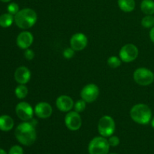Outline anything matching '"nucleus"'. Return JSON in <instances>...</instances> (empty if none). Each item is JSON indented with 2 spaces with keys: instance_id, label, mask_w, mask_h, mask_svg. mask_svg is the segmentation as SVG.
Instances as JSON below:
<instances>
[{
  "instance_id": "1",
  "label": "nucleus",
  "mask_w": 154,
  "mask_h": 154,
  "mask_svg": "<svg viewBox=\"0 0 154 154\" xmlns=\"http://www.w3.org/2000/svg\"><path fill=\"white\" fill-rule=\"evenodd\" d=\"M17 140L24 146H30L35 143L37 138L35 128L29 121H24L17 126L14 132Z\"/></svg>"
},
{
  "instance_id": "2",
  "label": "nucleus",
  "mask_w": 154,
  "mask_h": 154,
  "mask_svg": "<svg viewBox=\"0 0 154 154\" xmlns=\"http://www.w3.org/2000/svg\"><path fill=\"white\" fill-rule=\"evenodd\" d=\"M37 18L36 12L33 9L26 8L20 10L14 15V23L20 29H28L35 24Z\"/></svg>"
},
{
  "instance_id": "3",
  "label": "nucleus",
  "mask_w": 154,
  "mask_h": 154,
  "mask_svg": "<svg viewBox=\"0 0 154 154\" xmlns=\"http://www.w3.org/2000/svg\"><path fill=\"white\" fill-rule=\"evenodd\" d=\"M130 117L135 123L141 125H147L152 120V111L145 104H137L130 110Z\"/></svg>"
},
{
  "instance_id": "4",
  "label": "nucleus",
  "mask_w": 154,
  "mask_h": 154,
  "mask_svg": "<svg viewBox=\"0 0 154 154\" xmlns=\"http://www.w3.org/2000/svg\"><path fill=\"white\" fill-rule=\"evenodd\" d=\"M109 150L108 139L102 136L93 138L88 146L89 154H108Z\"/></svg>"
},
{
  "instance_id": "5",
  "label": "nucleus",
  "mask_w": 154,
  "mask_h": 154,
  "mask_svg": "<svg viewBox=\"0 0 154 154\" xmlns=\"http://www.w3.org/2000/svg\"><path fill=\"white\" fill-rule=\"evenodd\" d=\"M116 125L114 119L108 115L101 117L98 123V131L101 136L110 137L113 135L115 131Z\"/></svg>"
},
{
  "instance_id": "6",
  "label": "nucleus",
  "mask_w": 154,
  "mask_h": 154,
  "mask_svg": "<svg viewBox=\"0 0 154 154\" xmlns=\"http://www.w3.org/2000/svg\"><path fill=\"white\" fill-rule=\"evenodd\" d=\"M134 81L141 86L150 85L154 81V73L147 68H138L133 73Z\"/></svg>"
},
{
  "instance_id": "7",
  "label": "nucleus",
  "mask_w": 154,
  "mask_h": 154,
  "mask_svg": "<svg viewBox=\"0 0 154 154\" xmlns=\"http://www.w3.org/2000/svg\"><path fill=\"white\" fill-rule=\"evenodd\" d=\"M119 55L123 62L131 63L136 60L138 57V49L133 44H127L122 47Z\"/></svg>"
},
{
  "instance_id": "8",
  "label": "nucleus",
  "mask_w": 154,
  "mask_h": 154,
  "mask_svg": "<svg viewBox=\"0 0 154 154\" xmlns=\"http://www.w3.org/2000/svg\"><path fill=\"white\" fill-rule=\"evenodd\" d=\"M17 116L23 121H29L33 118L34 109L31 105L26 102H21L17 105L15 108Z\"/></svg>"
},
{
  "instance_id": "9",
  "label": "nucleus",
  "mask_w": 154,
  "mask_h": 154,
  "mask_svg": "<svg viewBox=\"0 0 154 154\" xmlns=\"http://www.w3.org/2000/svg\"><path fill=\"white\" fill-rule=\"evenodd\" d=\"M99 88L94 84H87L81 92V99L87 103H92L95 102L99 97Z\"/></svg>"
},
{
  "instance_id": "10",
  "label": "nucleus",
  "mask_w": 154,
  "mask_h": 154,
  "mask_svg": "<svg viewBox=\"0 0 154 154\" xmlns=\"http://www.w3.org/2000/svg\"><path fill=\"white\" fill-rule=\"evenodd\" d=\"M65 124L71 131L80 129L82 125V119L79 113L76 111H69L65 117Z\"/></svg>"
},
{
  "instance_id": "11",
  "label": "nucleus",
  "mask_w": 154,
  "mask_h": 154,
  "mask_svg": "<svg viewBox=\"0 0 154 154\" xmlns=\"http://www.w3.org/2000/svg\"><path fill=\"white\" fill-rule=\"evenodd\" d=\"M87 44L88 38L84 33H75L70 39V47L75 51H82L87 46Z\"/></svg>"
},
{
  "instance_id": "12",
  "label": "nucleus",
  "mask_w": 154,
  "mask_h": 154,
  "mask_svg": "<svg viewBox=\"0 0 154 154\" xmlns=\"http://www.w3.org/2000/svg\"><path fill=\"white\" fill-rule=\"evenodd\" d=\"M35 114L38 118L47 119L51 116L53 113V108L49 103L42 102L38 103L34 108Z\"/></svg>"
},
{
  "instance_id": "13",
  "label": "nucleus",
  "mask_w": 154,
  "mask_h": 154,
  "mask_svg": "<svg viewBox=\"0 0 154 154\" xmlns=\"http://www.w3.org/2000/svg\"><path fill=\"white\" fill-rule=\"evenodd\" d=\"M74 101L70 96L62 95L59 96L56 100V106L63 112H69L74 108Z\"/></svg>"
},
{
  "instance_id": "14",
  "label": "nucleus",
  "mask_w": 154,
  "mask_h": 154,
  "mask_svg": "<svg viewBox=\"0 0 154 154\" xmlns=\"http://www.w3.org/2000/svg\"><path fill=\"white\" fill-rule=\"evenodd\" d=\"M34 37L29 31H23L18 35L17 38V45L20 49H28L33 43Z\"/></svg>"
},
{
  "instance_id": "15",
  "label": "nucleus",
  "mask_w": 154,
  "mask_h": 154,
  "mask_svg": "<svg viewBox=\"0 0 154 154\" xmlns=\"http://www.w3.org/2000/svg\"><path fill=\"white\" fill-rule=\"evenodd\" d=\"M31 78V72L26 66L17 68L14 72V79L19 84H26Z\"/></svg>"
},
{
  "instance_id": "16",
  "label": "nucleus",
  "mask_w": 154,
  "mask_h": 154,
  "mask_svg": "<svg viewBox=\"0 0 154 154\" xmlns=\"http://www.w3.org/2000/svg\"><path fill=\"white\" fill-rule=\"evenodd\" d=\"M14 125V122L10 116H0V130L2 132H8L13 129Z\"/></svg>"
},
{
  "instance_id": "17",
  "label": "nucleus",
  "mask_w": 154,
  "mask_h": 154,
  "mask_svg": "<svg viewBox=\"0 0 154 154\" xmlns=\"http://www.w3.org/2000/svg\"><path fill=\"white\" fill-rule=\"evenodd\" d=\"M117 4L119 8L126 13L132 12L135 8V0H118Z\"/></svg>"
},
{
  "instance_id": "18",
  "label": "nucleus",
  "mask_w": 154,
  "mask_h": 154,
  "mask_svg": "<svg viewBox=\"0 0 154 154\" xmlns=\"http://www.w3.org/2000/svg\"><path fill=\"white\" fill-rule=\"evenodd\" d=\"M141 10L146 15H153L154 14L153 0H143L141 3Z\"/></svg>"
},
{
  "instance_id": "19",
  "label": "nucleus",
  "mask_w": 154,
  "mask_h": 154,
  "mask_svg": "<svg viewBox=\"0 0 154 154\" xmlns=\"http://www.w3.org/2000/svg\"><path fill=\"white\" fill-rule=\"evenodd\" d=\"M14 21V17L11 14H3L0 15V26L3 28H7L11 26Z\"/></svg>"
},
{
  "instance_id": "20",
  "label": "nucleus",
  "mask_w": 154,
  "mask_h": 154,
  "mask_svg": "<svg viewBox=\"0 0 154 154\" xmlns=\"http://www.w3.org/2000/svg\"><path fill=\"white\" fill-rule=\"evenodd\" d=\"M29 93L28 88L25 86V84H20L15 89V95L20 99H25Z\"/></svg>"
},
{
  "instance_id": "21",
  "label": "nucleus",
  "mask_w": 154,
  "mask_h": 154,
  "mask_svg": "<svg viewBox=\"0 0 154 154\" xmlns=\"http://www.w3.org/2000/svg\"><path fill=\"white\" fill-rule=\"evenodd\" d=\"M141 26L146 29H151L154 26V17L153 15H146L141 20Z\"/></svg>"
},
{
  "instance_id": "22",
  "label": "nucleus",
  "mask_w": 154,
  "mask_h": 154,
  "mask_svg": "<svg viewBox=\"0 0 154 154\" xmlns=\"http://www.w3.org/2000/svg\"><path fill=\"white\" fill-rule=\"evenodd\" d=\"M121 61L120 58L119 57H115V56H112V57H110L108 59V65L111 68H113V69H116V68L119 67L121 65Z\"/></svg>"
},
{
  "instance_id": "23",
  "label": "nucleus",
  "mask_w": 154,
  "mask_h": 154,
  "mask_svg": "<svg viewBox=\"0 0 154 154\" xmlns=\"http://www.w3.org/2000/svg\"><path fill=\"white\" fill-rule=\"evenodd\" d=\"M86 103L87 102L84 100H83L82 99L78 100L74 105V108H75V111L78 113H81L85 110L86 108Z\"/></svg>"
},
{
  "instance_id": "24",
  "label": "nucleus",
  "mask_w": 154,
  "mask_h": 154,
  "mask_svg": "<svg viewBox=\"0 0 154 154\" xmlns=\"http://www.w3.org/2000/svg\"><path fill=\"white\" fill-rule=\"evenodd\" d=\"M8 12L12 15H15L19 11V5L15 2H11L8 5L7 7Z\"/></svg>"
},
{
  "instance_id": "25",
  "label": "nucleus",
  "mask_w": 154,
  "mask_h": 154,
  "mask_svg": "<svg viewBox=\"0 0 154 154\" xmlns=\"http://www.w3.org/2000/svg\"><path fill=\"white\" fill-rule=\"evenodd\" d=\"M110 147H117L120 144V138L116 135H111L108 139Z\"/></svg>"
},
{
  "instance_id": "26",
  "label": "nucleus",
  "mask_w": 154,
  "mask_h": 154,
  "mask_svg": "<svg viewBox=\"0 0 154 154\" xmlns=\"http://www.w3.org/2000/svg\"><path fill=\"white\" fill-rule=\"evenodd\" d=\"M8 154H23V149L19 145H14L11 147Z\"/></svg>"
},
{
  "instance_id": "27",
  "label": "nucleus",
  "mask_w": 154,
  "mask_h": 154,
  "mask_svg": "<svg viewBox=\"0 0 154 154\" xmlns=\"http://www.w3.org/2000/svg\"><path fill=\"white\" fill-rule=\"evenodd\" d=\"M63 55L64 57V58L67 59V60H69V59L72 58L75 55V51L72 49V48H66V50H64L63 53Z\"/></svg>"
},
{
  "instance_id": "28",
  "label": "nucleus",
  "mask_w": 154,
  "mask_h": 154,
  "mask_svg": "<svg viewBox=\"0 0 154 154\" xmlns=\"http://www.w3.org/2000/svg\"><path fill=\"white\" fill-rule=\"evenodd\" d=\"M24 57H25V58L27 60H33L35 57L34 51H33L32 49H29V48L26 49L25 52H24Z\"/></svg>"
},
{
  "instance_id": "29",
  "label": "nucleus",
  "mask_w": 154,
  "mask_h": 154,
  "mask_svg": "<svg viewBox=\"0 0 154 154\" xmlns=\"http://www.w3.org/2000/svg\"><path fill=\"white\" fill-rule=\"evenodd\" d=\"M150 38L151 40V42L154 43V26L152 27L150 29Z\"/></svg>"
},
{
  "instance_id": "30",
  "label": "nucleus",
  "mask_w": 154,
  "mask_h": 154,
  "mask_svg": "<svg viewBox=\"0 0 154 154\" xmlns=\"http://www.w3.org/2000/svg\"><path fill=\"white\" fill-rule=\"evenodd\" d=\"M150 123H151V126H152V127H153V129H154V117H153V118H152L151 121H150Z\"/></svg>"
},
{
  "instance_id": "31",
  "label": "nucleus",
  "mask_w": 154,
  "mask_h": 154,
  "mask_svg": "<svg viewBox=\"0 0 154 154\" xmlns=\"http://www.w3.org/2000/svg\"><path fill=\"white\" fill-rule=\"evenodd\" d=\"M0 154H7V153H6L3 149L0 148Z\"/></svg>"
},
{
  "instance_id": "32",
  "label": "nucleus",
  "mask_w": 154,
  "mask_h": 154,
  "mask_svg": "<svg viewBox=\"0 0 154 154\" xmlns=\"http://www.w3.org/2000/svg\"><path fill=\"white\" fill-rule=\"evenodd\" d=\"M1 2H8L11 1V0H0Z\"/></svg>"
},
{
  "instance_id": "33",
  "label": "nucleus",
  "mask_w": 154,
  "mask_h": 154,
  "mask_svg": "<svg viewBox=\"0 0 154 154\" xmlns=\"http://www.w3.org/2000/svg\"><path fill=\"white\" fill-rule=\"evenodd\" d=\"M109 154H117V153H109Z\"/></svg>"
}]
</instances>
